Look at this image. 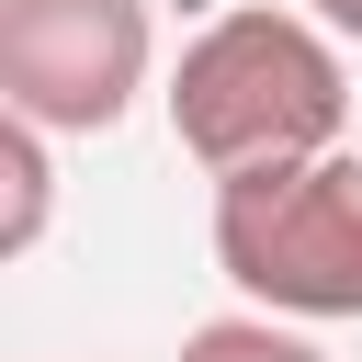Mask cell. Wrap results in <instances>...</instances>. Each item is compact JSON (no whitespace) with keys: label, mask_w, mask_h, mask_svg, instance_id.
<instances>
[{"label":"cell","mask_w":362,"mask_h":362,"mask_svg":"<svg viewBox=\"0 0 362 362\" xmlns=\"http://www.w3.org/2000/svg\"><path fill=\"white\" fill-rule=\"evenodd\" d=\"M294 11H305V23H328L339 45H362V0H294Z\"/></svg>","instance_id":"6"},{"label":"cell","mask_w":362,"mask_h":362,"mask_svg":"<svg viewBox=\"0 0 362 362\" xmlns=\"http://www.w3.org/2000/svg\"><path fill=\"white\" fill-rule=\"evenodd\" d=\"M170 136L204 181H238V170H283V158H328L339 124H351V68H339V34L283 11V0H238L215 11L181 68H170Z\"/></svg>","instance_id":"1"},{"label":"cell","mask_w":362,"mask_h":362,"mask_svg":"<svg viewBox=\"0 0 362 362\" xmlns=\"http://www.w3.org/2000/svg\"><path fill=\"white\" fill-rule=\"evenodd\" d=\"M215 260L260 317H362V147L215 181Z\"/></svg>","instance_id":"2"},{"label":"cell","mask_w":362,"mask_h":362,"mask_svg":"<svg viewBox=\"0 0 362 362\" xmlns=\"http://www.w3.org/2000/svg\"><path fill=\"white\" fill-rule=\"evenodd\" d=\"M0 192H11V204H0V260H23V249L45 238V204H57V170H45V124H23V113L0 124Z\"/></svg>","instance_id":"4"},{"label":"cell","mask_w":362,"mask_h":362,"mask_svg":"<svg viewBox=\"0 0 362 362\" xmlns=\"http://www.w3.org/2000/svg\"><path fill=\"white\" fill-rule=\"evenodd\" d=\"M170 362H328V351H317L294 317H204Z\"/></svg>","instance_id":"5"},{"label":"cell","mask_w":362,"mask_h":362,"mask_svg":"<svg viewBox=\"0 0 362 362\" xmlns=\"http://www.w3.org/2000/svg\"><path fill=\"white\" fill-rule=\"evenodd\" d=\"M158 68L147 0H0V113L45 136H102Z\"/></svg>","instance_id":"3"}]
</instances>
